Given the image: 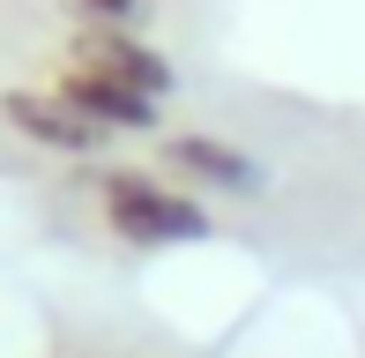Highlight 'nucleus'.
I'll return each mask as SVG.
<instances>
[{
  "label": "nucleus",
  "instance_id": "obj_5",
  "mask_svg": "<svg viewBox=\"0 0 365 358\" xmlns=\"http://www.w3.org/2000/svg\"><path fill=\"white\" fill-rule=\"evenodd\" d=\"M53 90L68 97L90 127H105V135H149V127L164 120V105H149V97L105 83V75H90V68H53Z\"/></svg>",
  "mask_w": 365,
  "mask_h": 358
},
{
  "label": "nucleus",
  "instance_id": "obj_2",
  "mask_svg": "<svg viewBox=\"0 0 365 358\" xmlns=\"http://www.w3.org/2000/svg\"><path fill=\"white\" fill-rule=\"evenodd\" d=\"M68 68H90V75H105V83H120V90L149 97V105H164V97L179 90L172 60H164L157 45L142 38V30H75Z\"/></svg>",
  "mask_w": 365,
  "mask_h": 358
},
{
  "label": "nucleus",
  "instance_id": "obj_1",
  "mask_svg": "<svg viewBox=\"0 0 365 358\" xmlns=\"http://www.w3.org/2000/svg\"><path fill=\"white\" fill-rule=\"evenodd\" d=\"M97 209H105L112 239H127V247H202L217 232V217L194 194L164 187L149 172H120V165L97 172Z\"/></svg>",
  "mask_w": 365,
  "mask_h": 358
},
{
  "label": "nucleus",
  "instance_id": "obj_4",
  "mask_svg": "<svg viewBox=\"0 0 365 358\" xmlns=\"http://www.w3.org/2000/svg\"><path fill=\"white\" fill-rule=\"evenodd\" d=\"M164 165H179V179H194L209 194H239V202L269 194V165L254 150H239V142H224V135H172Z\"/></svg>",
  "mask_w": 365,
  "mask_h": 358
},
{
  "label": "nucleus",
  "instance_id": "obj_6",
  "mask_svg": "<svg viewBox=\"0 0 365 358\" xmlns=\"http://www.w3.org/2000/svg\"><path fill=\"white\" fill-rule=\"evenodd\" d=\"M60 8H68L82 30H135L149 15V0H60Z\"/></svg>",
  "mask_w": 365,
  "mask_h": 358
},
{
  "label": "nucleus",
  "instance_id": "obj_3",
  "mask_svg": "<svg viewBox=\"0 0 365 358\" xmlns=\"http://www.w3.org/2000/svg\"><path fill=\"white\" fill-rule=\"evenodd\" d=\"M0 120H8L30 150H53V157H90V150L112 142L105 127H90L60 90H0Z\"/></svg>",
  "mask_w": 365,
  "mask_h": 358
}]
</instances>
